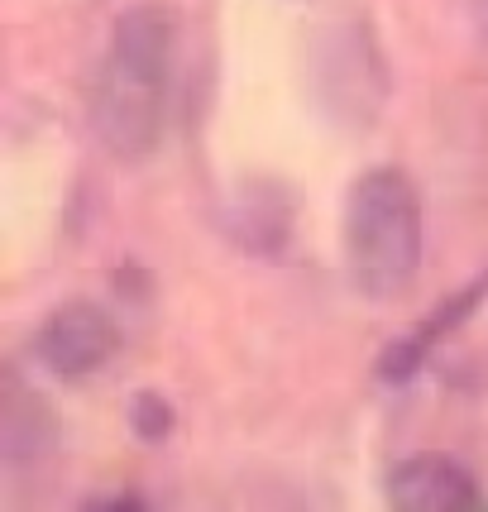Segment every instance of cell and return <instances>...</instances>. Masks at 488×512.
<instances>
[{
  "label": "cell",
  "mask_w": 488,
  "mask_h": 512,
  "mask_svg": "<svg viewBox=\"0 0 488 512\" xmlns=\"http://www.w3.org/2000/svg\"><path fill=\"white\" fill-rule=\"evenodd\" d=\"M173 44H178V15L158 0H139L115 20L91 120L106 149L120 158H144L158 144Z\"/></svg>",
  "instance_id": "obj_1"
},
{
  "label": "cell",
  "mask_w": 488,
  "mask_h": 512,
  "mask_svg": "<svg viewBox=\"0 0 488 512\" xmlns=\"http://www.w3.org/2000/svg\"><path fill=\"white\" fill-rule=\"evenodd\" d=\"M422 259V206L412 182L393 168H374L355 182L345 206V268L369 302L407 292Z\"/></svg>",
  "instance_id": "obj_2"
},
{
  "label": "cell",
  "mask_w": 488,
  "mask_h": 512,
  "mask_svg": "<svg viewBox=\"0 0 488 512\" xmlns=\"http://www.w3.org/2000/svg\"><path fill=\"white\" fill-rule=\"evenodd\" d=\"M115 345H120L115 321L101 312V307H91V302H67V307H58V312L44 321L39 340H34L44 369L58 374V379H87V374H96V369L115 355Z\"/></svg>",
  "instance_id": "obj_3"
},
{
  "label": "cell",
  "mask_w": 488,
  "mask_h": 512,
  "mask_svg": "<svg viewBox=\"0 0 488 512\" xmlns=\"http://www.w3.org/2000/svg\"><path fill=\"white\" fill-rule=\"evenodd\" d=\"M393 508L402 512H460L474 508V479L450 455H412L388 479Z\"/></svg>",
  "instance_id": "obj_4"
},
{
  "label": "cell",
  "mask_w": 488,
  "mask_h": 512,
  "mask_svg": "<svg viewBox=\"0 0 488 512\" xmlns=\"http://www.w3.org/2000/svg\"><path fill=\"white\" fill-rule=\"evenodd\" d=\"M474 297H479V288L465 292V297H455V302H445V307H441L436 316H431L426 326H417L412 335H402V340H393V345H388V355L378 359V374H388V379H407V374H412V369H417V364L426 359V350H431V340H436V335H441L445 326L465 321V316H469V302H474Z\"/></svg>",
  "instance_id": "obj_5"
},
{
  "label": "cell",
  "mask_w": 488,
  "mask_h": 512,
  "mask_svg": "<svg viewBox=\"0 0 488 512\" xmlns=\"http://www.w3.org/2000/svg\"><path fill=\"white\" fill-rule=\"evenodd\" d=\"M130 426L139 441H163L168 431H173V407L158 398V393H139L130 402Z\"/></svg>",
  "instance_id": "obj_6"
}]
</instances>
